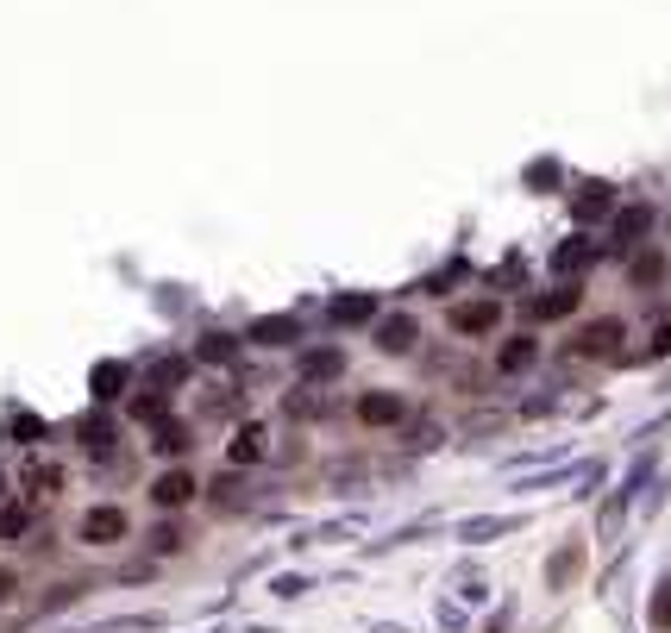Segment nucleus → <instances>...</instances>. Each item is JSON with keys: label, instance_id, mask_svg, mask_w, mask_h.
<instances>
[{"label": "nucleus", "instance_id": "nucleus-30", "mask_svg": "<svg viewBox=\"0 0 671 633\" xmlns=\"http://www.w3.org/2000/svg\"><path fill=\"white\" fill-rule=\"evenodd\" d=\"M646 358H671V320L653 326V345H646Z\"/></svg>", "mask_w": 671, "mask_h": 633}, {"label": "nucleus", "instance_id": "nucleus-10", "mask_svg": "<svg viewBox=\"0 0 671 633\" xmlns=\"http://www.w3.org/2000/svg\"><path fill=\"white\" fill-rule=\"evenodd\" d=\"M534 364H540V339L534 333H508L496 345V370L502 377H521V370H534Z\"/></svg>", "mask_w": 671, "mask_h": 633}, {"label": "nucleus", "instance_id": "nucleus-16", "mask_svg": "<svg viewBox=\"0 0 671 633\" xmlns=\"http://www.w3.org/2000/svg\"><path fill=\"white\" fill-rule=\"evenodd\" d=\"M189 427H182V420H157V433H151V452H164V458H182L189 452Z\"/></svg>", "mask_w": 671, "mask_h": 633}, {"label": "nucleus", "instance_id": "nucleus-31", "mask_svg": "<svg viewBox=\"0 0 671 633\" xmlns=\"http://www.w3.org/2000/svg\"><path fill=\"white\" fill-rule=\"evenodd\" d=\"M13 590H19V571H13V565H0V602H13Z\"/></svg>", "mask_w": 671, "mask_h": 633}, {"label": "nucleus", "instance_id": "nucleus-23", "mask_svg": "<svg viewBox=\"0 0 671 633\" xmlns=\"http://www.w3.org/2000/svg\"><path fill=\"white\" fill-rule=\"evenodd\" d=\"M283 408H289V420H295V414H302V420H314V414H320V395H314V383L289 389V402H283Z\"/></svg>", "mask_w": 671, "mask_h": 633}, {"label": "nucleus", "instance_id": "nucleus-2", "mask_svg": "<svg viewBox=\"0 0 671 633\" xmlns=\"http://www.w3.org/2000/svg\"><path fill=\"white\" fill-rule=\"evenodd\" d=\"M370 345H377L383 358H408V351L421 345V320L414 314H377L370 320Z\"/></svg>", "mask_w": 671, "mask_h": 633}, {"label": "nucleus", "instance_id": "nucleus-8", "mask_svg": "<svg viewBox=\"0 0 671 633\" xmlns=\"http://www.w3.org/2000/svg\"><path fill=\"white\" fill-rule=\"evenodd\" d=\"M82 539H88V546H120V539H126V508H113V502L88 508L82 514Z\"/></svg>", "mask_w": 671, "mask_h": 633}, {"label": "nucleus", "instance_id": "nucleus-15", "mask_svg": "<svg viewBox=\"0 0 671 633\" xmlns=\"http://www.w3.org/2000/svg\"><path fill=\"white\" fill-rule=\"evenodd\" d=\"M207 502H214L220 514H239V508H251V483H239V471H233V477H220L214 489H207Z\"/></svg>", "mask_w": 671, "mask_h": 633}, {"label": "nucleus", "instance_id": "nucleus-18", "mask_svg": "<svg viewBox=\"0 0 671 633\" xmlns=\"http://www.w3.org/2000/svg\"><path fill=\"white\" fill-rule=\"evenodd\" d=\"M603 214H615V189L609 182H590V189L577 195V220H603Z\"/></svg>", "mask_w": 671, "mask_h": 633}, {"label": "nucleus", "instance_id": "nucleus-12", "mask_svg": "<svg viewBox=\"0 0 671 633\" xmlns=\"http://www.w3.org/2000/svg\"><path fill=\"white\" fill-rule=\"evenodd\" d=\"M596 264V239H584V232H577V239H565L559 251H552V270L559 276H584Z\"/></svg>", "mask_w": 671, "mask_h": 633}, {"label": "nucleus", "instance_id": "nucleus-17", "mask_svg": "<svg viewBox=\"0 0 671 633\" xmlns=\"http://www.w3.org/2000/svg\"><path fill=\"white\" fill-rule=\"evenodd\" d=\"M195 358H201V364H233V358H239V339H233V333H201V339H195Z\"/></svg>", "mask_w": 671, "mask_h": 633}, {"label": "nucleus", "instance_id": "nucleus-22", "mask_svg": "<svg viewBox=\"0 0 671 633\" xmlns=\"http://www.w3.org/2000/svg\"><path fill=\"white\" fill-rule=\"evenodd\" d=\"M132 420H151V427H157V420H164V389H157V383L132 395Z\"/></svg>", "mask_w": 671, "mask_h": 633}, {"label": "nucleus", "instance_id": "nucleus-11", "mask_svg": "<svg viewBox=\"0 0 671 633\" xmlns=\"http://www.w3.org/2000/svg\"><path fill=\"white\" fill-rule=\"evenodd\" d=\"M195 489H201V483H195V471H164V477L151 483V502H157V508H189V502H195Z\"/></svg>", "mask_w": 671, "mask_h": 633}, {"label": "nucleus", "instance_id": "nucleus-9", "mask_svg": "<svg viewBox=\"0 0 671 633\" xmlns=\"http://www.w3.org/2000/svg\"><path fill=\"white\" fill-rule=\"evenodd\" d=\"M245 339H251V345H264V351H283V345L302 339V320H295V314H264V320H251V326H245Z\"/></svg>", "mask_w": 671, "mask_h": 633}, {"label": "nucleus", "instance_id": "nucleus-4", "mask_svg": "<svg viewBox=\"0 0 671 633\" xmlns=\"http://www.w3.org/2000/svg\"><path fill=\"white\" fill-rule=\"evenodd\" d=\"M295 377H302V383H339L345 377V345H308L302 351V358H295Z\"/></svg>", "mask_w": 671, "mask_h": 633}, {"label": "nucleus", "instance_id": "nucleus-32", "mask_svg": "<svg viewBox=\"0 0 671 633\" xmlns=\"http://www.w3.org/2000/svg\"><path fill=\"white\" fill-rule=\"evenodd\" d=\"M0 496H7V477H0Z\"/></svg>", "mask_w": 671, "mask_h": 633}, {"label": "nucleus", "instance_id": "nucleus-1", "mask_svg": "<svg viewBox=\"0 0 671 633\" xmlns=\"http://www.w3.org/2000/svg\"><path fill=\"white\" fill-rule=\"evenodd\" d=\"M621 339H628V326H621L615 314H603V320H584V326H577L565 351H571V358H615Z\"/></svg>", "mask_w": 671, "mask_h": 633}, {"label": "nucleus", "instance_id": "nucleus-14", "mask_svg": "<svg viewBox=\"0 0 671 633\" xmlns=\"http://www.w3.org/2000/svg\"><path fill=\"white\" fill-rule=\"evenodd\" d=\"M333 326H370V320H377V301H370V295H333Z\"/></svg>", "mask_w": 671, "mask_h": 633}, {"label": "nucleus", "instance_id": "nucleus-7", "mask_svg": "<svg viewBox=\"0 0 671 633\" xmlns=\"http://www.w3.org/2000/svg\"><path fill=\"white\" fill-rule=\"evenodd\" d=\"M402 414H408V402L396 389H364L358 395V420L364 427H402Z\"/></svg>", "mask_w": 671, "mask_h": 633}, {"label": "nucleus", "instance_id": "nucleus-5", "mask_svg": "<svg viewBox=\"0 0 671 633\" xmlns=\"http://www.w3.org/2000/svg\"><path fill=\"white\" fill-rule=\"evenodd\" d=\"M646 232H653V207L634 201V207H615V226H609V251H640Z\"/></svg>", "mask_w": 671, "mask_h": 633}, {"label": "nucleus", "instance_id": "nucleus-19", "mask_svg": "<svg viewBox=\"0 0 671 633\" xmlns=\"http://www.w3.org/2000/svg\"><path fill=\"white\" fill-rule=\"evenodd\" d=\"M76 433H82V445H88L95 458H107V452H113V420H107V414H88Z\"/></svg>", "mask_w": 671, "mask_h": 633}, {"label": "nucleus", "instance_id": "nucleus-20", "mask_svg": "<svg viewBox=\"0 0 671 633\" xmlns=\"http://www.w3.org/2000/svg\"><path fill=\"white\" fill-rule=\"evenodd\" d=\"M88 383H95V402H113V395H120L126 389V364H95V377H88Z\"/></svg>", "mask_w": 671, "mask_h": 633}, {"label": "nucleus", "instance_id": "nucleus-13", "mask_svg": "<svg viewBox=\"0 0 671 633\" xmlns=\"http://www.w3.org/2000/svg\"><path fill=\"white\" fill-rule=\"evenodd\" d=\"M665 276H671V270H665V257H659L653 245H646V251H634V257H628V283H634L640 295H646V289H659Z\"/></svg>", "mask_w": 671, "mask_h": 633}, {"label": "nucleus", "instance_id": "nucleus-24", "mask_svg": "<svg viewBox=\"0 0 671 633\" xmlns=\"http://www.w3.org/2000/svg\"><path fill=\"white\" fill-rule=\"evenodd\" d=\"M577 558H584V552H577V546H565L559 558H552V571H546V583H552V590H559V583H571V571H577Z\"/></svg>", "mask_w": 671, "mask_h": 633}, {"label": "nucleus", "instance_id": "nucleus-6", "mask_svg": "<svg viewBox=\"0 0 671 633\" xmlns=\"http://www.w3.org/2000/svg\"><path fill=\"white\" fill-rule=\"evenodd\" d=\"M577 308H584V283H577V276H565L559 289H546V295L527 301V314H534V320H571Z\"/></svg>", "mask_w": 671, "mask_h": 633}, {"label": "nucleus", "instance_id": "nucleus-25", "mask_svg": "<svg viewBox=\"0 0 671 633\" xmlns=\"http://www.w3.org/2000/svg\"><path fill=\"white\" fill-rule=\"evenodd\" d=\"M653 627H659V633H671V577L659 583V596H653Z\"/></svg>", "mask_w": 671, "mask_h": 633}, {"label": "nucleus", "instance_id": "nucleus-21", "mask_svg": "<svg viewBox=\"0 0 671 633\" xmlns=\"http://www.w3.org/2000/svg\"><path fill=\"white\" fill-rule=\"evenodd\" d=\"M226 452H233V464H258L264 458V427H239Z\"/></svg>", "mask_w": 671, "mask_h": 633}, {"label": "nucleus", "instance_id": "nucleus-26", "mask_svg": "<svg viewBox=\"0 0 671 633\" xmlns=\"http://www.w3.org/2000/svg\"><path fill=\"white\" fill-rule=\"evenodd\" d=\"M26 521H32L26 508H0V539H19V533H26Z\"/></svg>", "mask_w": 671, "mask_h": 633}, {"label": "nucleus", "instance_id": "nucleus-3", "mask_svg": "<svg viewBox=\"0 0 671 633\" xmlns=\"http://www.w3.org/2000/svg\"><path fill=\"white\" fill-rule=\"evenodd\" d=\"M446 320H452V333H458V339H490L496 326H502V301H496V295H483V301H458Z\"/></svg>", "mask_w": 671, "mask_h": 633}, {"label": "nucleus", "instance_id": "nucleus-28", "mask_svg": "<svg viewBox=\"0 0 671 633\" xmlns=\"http://www.w3.org/2000/svg\"><path fill=\"white\" fill-rule=\"evenodd\" d=\"M182 377H189V364H182V358H164V364H157V389H170V383H182Z\"/></svg>", "mask_w": 671, "mask_h": 633}, {"label": "nucleus", "instance_id": "nucleus-27", "mask_svg": "<svg viewBox=\"0 0 671 633\" xmlns=\"http://www.w3.org/2000/svg\"><path fill=\"white\" fill-rule=\"evenodd\" d=\"M57 483H63L57 464H38V471H32V489H38V496H57Z\"/></svg>", "mask_w": 671, "mask_h": 633}, {"label": "nucleus", "instance_id": "nucleus-29", "mask_svg": "<svg viewBox=\"0 0 671 633\" xmlns=\"http://www.w3.org/2000/svg\"><path fill=\"white\" fill-rule=\"evenodd\" d=\"M176 546H182V527H170V521H164V527L151 533V552H176Z\"/></svg>", "mask_w": 671, "mask_h": 633}]
</instances>
